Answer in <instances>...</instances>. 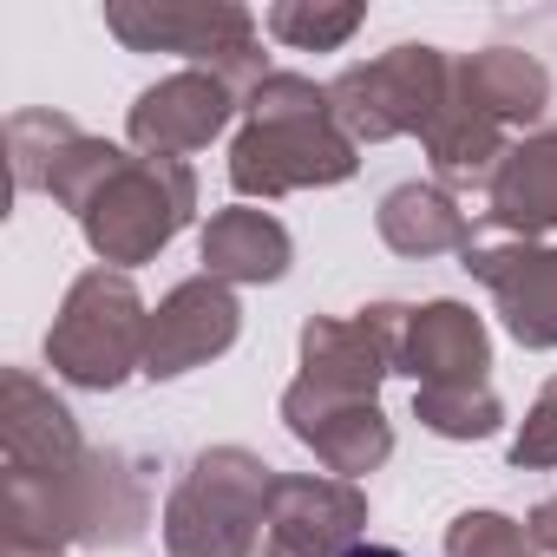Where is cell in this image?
Instances as JSON below:
<instances>
[{
  "mask_svg": "<svg viewBox=\"0 0 557 557\" xmlns=\"http://www.w3.org/2000/svg\"><path fill=\"white\" fill-rule=\"evenodd\" d=\"M361 171V145L342 132L329 86L302 73H269L243 99V132L230 145V184L236 197H289V190H329Z\"/></svg>",
  "mask_w": 557,
  "mask_h": 557,
  "instance_id": "cell-1",
  "label": "cell"
},
{
  "mask_svg": "<svg viewBox=\"0 0 557 557\" xmlns=\"http://www.w3.org/2000/svg\"><path fill=\"white\" fill-rule=\"evenodd\" d=\"M145 466L132 453H86L60 479H0V518L8 544H132L145 524Z\"/></svg>",
  "mask_w": 557,
  "mask_h": 557,
  "instance_id": "cell-2",
  "label": "cell"
},
{
  "mask_svg": "<svg viewBox=\"0 0 557 557\" xmlns=\"http://www.w3.org/2000/svg\"><path fill=\"white\" fill-rule=\"evenodd\" d=\"M275 498V466L249 446L197 453L164 498V557H256Z\"/></svg>",
  "mask_w": 557,
  "mask_h": 557,
  "instance_id": "cell-3",
  "label": "cell"
},
{
  "mask_svg": "<svg viewBox=\"0 0 557 557\" xmlns=\"http://www.w3.org/2000/svg\"><path fill=\"white\" fill-rule=\"evenodd\" d=\"M145 335H151V309L138 302L125 269H86L66 289L53 329H47V361L60 381L112 394L132 368L145 374Z\"/></svg>",
  "mask_w": 557,
  "mask_h": 557,
  "instance_id": "cell-4",
  "label": "cell"
},
{
  "mask_svg": "<svg viewBox=\"0 0 557 557\" xmlns=\"http://www.w3.org/2000/svg\"><path fill=\"white\" fill-rule=\"evenodd\" d=\"M106 27L132 53H184L197 73H216L236 92H256L269 79L256 47V14L236 0H112Z\"/></svg>",
  "mask_w": 557,
  "mask_h": 557,
  "instance_id": "cell-5",
  "label": "cell"
},
{
  "mask_svg": "<svg viewBox=\"0 0 557 557\" xmlns=\"http://www.w3.org/2000/svg\"><path fill=\"white\" fill-rule=\"evenodd\" d=\"M197 210V171L184 158H125V171L86 203L79 230L99 262L132 269L151 262Z\"/></svg>",
  "mask_w": 557,
  "mask_h": 557,
  "instance_id": "cell-6",
  "label": "cell"
},
{
  "mask_svg": "<svg viewBox=\"0 0 557 557\" xmlns=\"http://www.w3.org/2000/svg\"><path fill=\"white\" fill-rule=\"evenodd\" d=\"M446 92H453V60L440 47L407 40V47H387V53L348 66L329 86V106L355 145H381L400 132H426L440 119Z\"/></svg>",
  "mask_w": 557,
  "mask_h": 557,
  "instance_id": "cell-7",
  "label": "cell"
},
{
  "mask_svg": "<svg viewBox=\"0 0 557 557\" xmlns=\"http://www.w3.org/2000/svg\"><path fill=\"white\" fill-rule=\"evenodd\" d=\"M8 145H14V184L21 190H47L53 203H66L73 216H86V203L125 171L132 151L79 132L66 112H14L8 119Z\"/></svg>",
  "mask_w": 557,
  "mask_h": 557,
  "instance_id": "cell-8",
  "label": "cell"
},
{
  "mask_svg": "<svg viewBox=\"0 0 557 557\" xmlns=\"http://www.w3.org/2000/svg\"><path fill=\"white\" fill-rule=\"evenodd\" d=\"M407 315L400 302H374L361 315H315L302 329V374L322 394L342 400H374V387L387 374H400V342H407Z\"/></svg>",
  "mask_w": 557,
  "mask_h": 557,
  "instance_id": "cell-9",
  "label": "cell"
},
{
  "mask_svg": "<svg viewBox=\"0 0 557 557\" xmlns=\"http://www.w3.org/2000/svg\"><path fill=\"white\" fill-rule=\"evenodd\" d=\"M368 524V492L348 479H283L275 472L269 524L256 557H348Z\"/></svg>",
  "mask_w": 557,
  "mask_h": 557,
  "instance_id": "cell-10",
  "label": "cell"
},
{
  "mask_svg": "<svg viewBox=\"0 0 557 557\" xmlns=\"http://www.w3.org/2000/svg\"><path fill=\"white\" fill-rule=\"evenodd\" d=\"M466 275L492 289L498 322L518 348H557V249L550 243H472Z\"/></svg>",
  "mask_w": 557,
  "mask_h": 557,
  "instance_id": "cell-11",
  "label": "cell"
},
{
  "mask_svg": "<svg viewBox=\"0 0 557 557\" xmlns=\"http://www.w3.org/2000/svg\"><path fill=\"white\" fill-rule=\"evenodd\" d=\"M243 335V309L230 296V283L216 275H190L177 283L158 309H151V335H145V374L151 381H177L216 355H230Z\"/></svg>",
  "mask_w": 557,
  "mask_h": 557,
  "instance_id": "cell-12",
  "label": "cell"
},
{
  "mask_svg": "<svg viewBox=\"0 0 557 557\" xmlns=\"http://www.w3.org/2000/svg\"><path fill=\"white\" fill-rule=\"evenodd\" d=\"M283 426L329 466V479H348V485L394 459V426L374 400H342V394H322L309 381H289Z\"/></svg>",
  "mask_w": 557,
  "mask_h": 557,
  "instance_id": "cell-13",
  "label": "cell"
},
{
  "mask_svg": "<svg viewBox=\"0 0 557 557\" xmlns=\"http://www.w3.org/2000/svg\"><path fill=\"white\" fill-rule=\"evenodd\" d=\"M230 119H236V86L190 66V73H171V79L145 86L125 132L145 158H184V151H203Z\"/></svg>",
  "mask_w": 557,
  "mask_h": 557,
  "instance_id": "cell-14",
  "label": "cell"
},
{
  "mask_svg": "<svg viewBox=\"0 0 557 557\" xmlns=\"http://www.w3.org/2000/svg\"><path fill=\"white\" fill-rule=\"evenodd\" d=\"M0 453H8L14 479H60L92 446L79 440V420L53 387H40L27 368H8V381H0Z\"/></svg>",
  "mask_w": 557,
  "mask_h": 557,
  "instance_id": "cell-15",
  "label": "cell"
},
{
  "mask_svg": "<svg viewBox=\"0 0 557 557\" xmlns=\"http://www.w3.org/2000/svg\"><path fill=\"white\" fill-rule=\"evenodd\" d=\"M400 374L413 387H485L492 381V335L466 302H426L407 315Z\"/></svg>",
  "mask_w": 557,
  "mask_h": 557,
  "instance_id": "cell-16",
  "label": "cell"
},
{
  "mask_svg": "<svg viewBox=\"0 0 557 557\" xmlns=\"http://www.w3.org/2000/svg\"><path fill=\"white\" fill-rule=\"evenodd\" d=\"M485 216L518 243L557 230V132H531L505 151L485 184Z\"/></svg>",
  "mask_w": 557,
  "mask_h": 557,
  "instance_id": "cell-17",
  "label": "cell"
},
{
  "mask_svg": "<svg viewBox=\"0 0 557 557\" xmlns=\"http://www.w3.org/2000/svg\"><path fill=\"white\" fill-rule=\"evenodd\" d=\"M289 262H296V243L269 210L236 203V210H216L203 223V275H216L230 289L236 283H283Z\"/></svg>",
  "mask_w": 557,
  "mask_h": 557,
  "instance_id": "cell-18",
  "label": "cell"
},
{
  "mask_svg": "<svg viewBox=\"0 0 557 557\" xmlns=\"http://www.w3.org/2000/svg\"><path fill=\"white\" fill-rule=\"evenodd\" d=\"M453 86L479 112H492L505 132L511 125H537L550 112V73L531 53H518V47H485V53L453 60Z\"/></svg>",
  "mask_w": 557,
  "mask_h": 557,
  "instance_id": "cell-19",
  "label": "cell"
},
{
  "mask_svg": "<svg viewBox=\"0 0 557 557\" xmlns=\"http://www.w3.org/2000/svg\"><path fill=\"white\" fill-rule=\"evenodd\" d=\"M426 138V158H433V177L440 184H453V190H485L492 184V171L505 164V125L492 119V112H479L459 86L446 92V106H440V119L420 132Z\"/></svg>",
  "mask_w": 557,
  "mask_h": 557,
  "instance_id": "cell-20",
  "label": "cell"
},
{
  "mask_svg": "<svg viewBox=\"0 0 557 557\" xmlns=\"http://www.w3.org/2000/svg\"><path fill=\"white\" fill-rule=\"evenodd\" d=\"M381 223V243L394 256H440V249H472V216L459 210V197L446 184H394L374 210Z\"/></svg>",
  "mask_w": 557,
  "mask_h": 557,
  "instance_id": "cell-21",
  "label": "cell"
},
{
  "mask_svg": "<svg viewBox=\"0 0 557 557\" xmlns=\"http://www.w3.org/2000/svg\"><path fill=\"white\" fill-rule=\"evenodd\" d=\"M413 420L440 440H485L505 420V400L485 387H413Z\"/></svg>",
  "mask_w": 557,
  "mask_h": 557,
  "instance_id": "cell-22",
  "label": "cell"
},
{
  "mask_svg": "<svg viewBox=\"0 0 557 557\" xmlns=\"http://www.w3.org/2000/svg\"><path fill=\"white\" fill-rule=\"evenodd\" d=\"M368 21V8H322V0H275L262 14V27L283 40V47H302V53H329L342 47L355 27Z\"/></svg>",
  "mask_w": 557,
  "mask_h": 557,
  "instance_id": "cell-23",
  "label": "cell"
},
{
  "mask_svg": "<svg viewBox=\"0 0 557 557\" xmlns=\"http://www.w3.org/2000/svg\"><path fill=\"white\" fill-rule=\"evenodd\" d=\"M446 557H544V550L505 511H459L446 524Z\"/></svg>",
  "mask_w": 557,
  "mask_h": 557,
  "instance_id": "cell-24",
  "label": "cell"
},
{
  "mask_svg": "<svg viewBox=\"0 0 557 557\" xmlns=\"http://www.w3.org/2000/svg\"><path fill=\"white\" fill-rule=\"evenodd\" d=\"M511 466H524V472L557 466V381H544V394L531 400V413L511 440Z\"/></svg>",
  "mask_w": 557,
  "mask_h": 557,
  "instance_id": "cell-25",
  "label": "cell"
},
{
  "mask_svg": "<svg viewBox=\"0 0 557 557\" xmlns=\"http://www.w3.org/2000/svg\"><path fill=\"white\" fill-rule=\"evenodd\" d=\"M524 531H531V544H537L544 557H557V492H544V498L531 505V518H524Z\"/></svg>",
  "mask_w": 557,
  "mask_h": 557,
  "instance_id": "cell-26",
  "label": "cell"
},
{
  "mask_svg": "<svg viewBox=\"0 0 557 557\" xmlns=\"http://www.w3.org/2000/svg\"><path fill=\"white\" fill-rule=\"evenodd\" d=\"M348 557H407V550H394V544H368V537H361V544H355Z\"/></svg>",
  "mask_w": 557,
  "mask_h": 557,
  "instance_id": "cell-27",
  "label": "cell"
},
{
  "mask_svg": "<svg viewBox=\"0 0 557 557\" xmlns=\"http://www.w3.org/2000/svg\"><path fill=\"white\" fill-rule=\"evenodd\" d=\"M8 557H66V550H47V544H8Z\"/></svg>",
  "mask_w": 557,
  "mask_h": 557,
  "instance_id": "cell-28",
  "label": "cell"
}]
</instances>
